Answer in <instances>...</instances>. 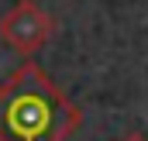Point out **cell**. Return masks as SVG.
<instances>
[{"label":"cell","mask_w":148,"mask_h":141,"mask_svg":"<svg viewBox=\"0 0 148 141\" xmlns=\"http://www.w3.org/2000/svg\"><path fill=\"white\" fill-rule=\"evenodd\" d=\"M121 141H148V138H141V134H124Z\"/></svg>","instance_id":"obj_3"},{"label":"cell","mask_w":148,"mask_h":141,"mask_svg":"<svg viewBox=\"0 0 148 141\" xmlns=\"http://www.w3.org/2000/svg\"><path fill=\"white\" fill-rule=\"evenodd\" d=\"M79 120L83 110L31 59L0 83V141H66Z\"/></svg>","instance_id":"obj_1"},{"label":"cell","mask_w":148,"mask_h":141,"mask_svg":"<svg viewBox=\"0 0 148 141\" xmlns=\"http://www.w3.org/2000/svg\"><path fill=\"white\" fill-rule=\"evenodd\" d=\"M52 31H55V17L38 0H14L0 14V38L7 41V48H14L24 59L41 52L48 45Z\"/></svg>","instance_id":"obj_2"}]
</instances>
